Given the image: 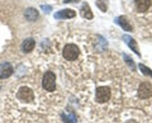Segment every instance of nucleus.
Segmentation results:
<instances>
[{
    "mask_svg": "<svg viewBox=\"0 0 152 123\" xmlns=\"http://www.w3.org/2000/svg\"><path fill=\"white\" fill-rule=\"evenodd\" d=\"M42 86L47 92H53L56 89V75L52 71H47L42 79Z\"/></svg>",
    "mask_w": 152,
    "mask_h": 123,
    "instance_id": "2",
    "label": "nucleus"
},
{
    "mask_svg": "<svg viewBox=\"0 0 152 123\" xmlns=\"http://www.w3.org/2000/svg\"><path fill=\"white\" fill-rule=\"evenodd\" d=\"M152 95V85L150 83H142L138 88V97L142 99H147Z\"/></svg>",
    "mask_w": 152,
    "mask_h": 123,
    "instance_id": "5",
    "label": "nucleus"
},
{
    "mask_svg": "<svg viewBox=\"0 0 152 123\" xmlns=\"http://www.w3.org/2000/svg\"><path fill=\"white\" fill-rule=\"evenodd\" d=\"M81 15L84 18H86V19H91L93 18V13L90 10V7L88 3H84L81 5Z\"/></svg>",
    "mask_w": 152,
    "mask_h": 123,
    "instance_id": "13",
    "label": "nucleus"
},
{
    "mask_svg": "<svg viewBox=\"0 0 152 123\" xmlns=\"http://www.w3.org/2000/svg\"><path fill=\"white\" fill-rule=\"evenodd\" d=\"M134 4H136L137 10L143 13L151 7V0H134Z\"/></svg>",
    "mask_w": 152,
    "mask_h": 123,
    "instance_id": "10",
    "label": "nucleus"
},
{
    "mask_svg": "<svg viewBox=\"0 0 152 123\" xmlns=\"http://www.w3.org/2000/svg\"><path fill=\"white\" fill-rule=\"evenodd\" d=\"M79 53H80V50L76 45L72 43H69L64 47V51H62V55L67 60V61H74L79 57Z\"/></svg>",
    "mask_w": 152,
    "mask_h": 123,
    "instance_id": "1",
    "label": "nucleus"
},
{
    "mask_svg": "<svg viewBox=\"0 0 152 123\" xmlns=\"http://www.w3.org/2000/svg\"><path fill=\"white\" fill-rule=\"evenodd\" d=\"M123 57H124V60H126V62H127L128 65H129V66H131V69H132V70H136V66H134V64H133V61H132V59L129 57V56H127V55H124V56H123Z\"/></svg>",
    "mask_w": 152,
    "mask_h": 123,
    "instance_id": "16",
    "label": "nucleus"
},
{
    "mask_svg": "<svg viewBox=\"0 0 152 123\" xmlns=\"http://www.w3.org/2000/svg\"><path fill=\"white\" fill-rule=\"evenodd\" d=\"M110 94L112 92L108 86H99L95 92V99L98 103H107L110 99Z\"/></svg>",
    "mask_w": 152,
    "mask_h": 123,
    "instance_id": "3",
    "label": "nucleus"
},
{
    "mask_svg": "<svg viewBox=\"0 0 152 123\" xmlns=\"http://www.w3.org/2000/svg\"><path fill=\"white\" fill-rule=\"evenodd\" d=\"M140 69H141V71L143 72V75H146V76H150V78H152V71L148 69V67H146L145 65H142V64H140Z\"/></svg>",
    "mask_w": 152,
    "mask_h": 123,
    "instance_id": "15",
    "label": "nucleus"
},
{
    "mask_svg": "<svg viewBox=\"0 0 152 123\" xmlns=\"http://www.w3.org/2000/svg\"><path fill=\"white\" fill-rule=\"evenodd\" d=\"M13 66L8 62L0 64V79H7L13 75Z\"/></svg>",
    "mask_w": 152,
    "mask_h": 123,
    "instance_id": "6",
    "label": "nucleus"
},
{
    "mask_svg": "<svg viewBox=\"0 0 152 123\" xmlns=\"http://www.w3.org/2000/svg\"><path fill=\"white\" fill-rule=\"evenodd\" d=\"M123 41L126 42V43L129 46V48L134 52V53H137V55H141L140 53V51H138V46H137V43H136V41L132 38V37H129V36H123Z\"/></svg>",
    "mask_w": 152,
    "mask_h": 123,
    "instance_id": "11",
    "label": "nucleus"
},
{
    "mask_svg": "<svg viewBox=\"0 0 152 123\" xmlns=\"http://www.w3.org/2000/svg\"><path fill=\"white\" fill-rule=\"evenodd\" d=\"M34 46H36L34 40L33 38H27L26 41H23V43H22V51L26 52V53H29V52L33 51Z\"/></svg>",
    "mask_w": 152,
    "mask_h": 123,
    "instance_id": "9",
    "label": "nucleus"
},
{
    "mask_svg": "<svg viewBox=\"0 0 152 123\" xmlns=\"http://www.w3.org/2000/svg\"><path fill=\"white\" fill-rule=\"evenodd\" d=\"M41 8L43 9V12H45V13H47V14H48V13H51V9H52L50 5H42Z\"/></svg>",
    "mask_w": 152,
    "mask_h": 123,
    "instance_id": "17",
    "label": "nucleus"
},
{
    "mask_svg": "<svg viewBox=\"0 0 152 123\" xmlns=\"http://www.w3.org/2000/svg\"><path fill=\"white\" fill-rule=\"evenodd\" d=\"M76 15V12L72 9H64V10H60L55 14L56 19H69V18H74Z\"/></svg>",
    "mask_w": 152,
    "mask_h": 123,
    "instance_id": "7",
    "label": "nucleus"
},
{
    "mask_svg": "<svg viewBox=\"0 0 152 123\" xmlns=\"http://www.w3.org/2000/svg\"><path fill=\"white\" fill-rule=\"evenodd\" d=\"M18 99H20L22 102L29 103V102H33L34 94H33L32 89L27 88V86H23V88L19 89V92H18Z\"/></svg>",
    "mask_w": 152,
    "mask_h": 123,
    "instance_id": "4",
    "label": "nucleus"
},
{
    "mask_svg": "<svg viewBox=\"0 0 152 123\" xmlns=\"http://www.w3.org/2000/svg\"><path fill=\"white\" fill-rule=\"evenodd\" d=\"M115 23H117V24H119L123 28V29L127 31V32H132L133 31V27H132V24L129 23V20H128L126 17H123V15L115 18Z\"/></svg>",
    "mask_w": 152,
    "mask_h": 123,
    "instance_id": "8",
    "label": "nucleus"
},
{
    "mask_svg": "<svg viewBox=\"0 0 152 123\" xmlns=\"http://www.w3.org/2000/svg\"><path fill=\"white\" fill-rule=\"evenodd\" d=\"M24 17H26L27 20L34 22L37 18H38V12L34 8H28L27 10H26V13H24Z\"/></svg>",
    "mask_w": 152,
    "mask_h": 123,
    "instance_id": "12",
    "label": "nucleus"
},
{
    "mask_svg": "<svg viewBox=\"0 0 152 123\" xmlns=\"http://www.w3.org/2000/svg\"><path fill=\"white\" fill-rule=\"evenodd\" d=\"M76 1H79V0H64L65 4H67V3H76Z\"/></svg>",
    "mask_w": 152,
    "mask_h": 123,
    "instance_id": "18",
    "label": "nucleus"
},
{
    "mask_svg": "<svg viewBox=\"0 0 152 123\" xmlns=\"http://www.w3.org/2000/svg\"><path fill=\"white\" fill-rule=\"evenodd\" d=\"M96 7L100 9L102 12H107V9H108V3H107V0H96Z\"/></svg>",
    "mask_w": 152,
    "mask_h": 123,
    "instance_id": "14",
    "label": "nucleus"
}]
</instances>
